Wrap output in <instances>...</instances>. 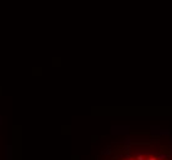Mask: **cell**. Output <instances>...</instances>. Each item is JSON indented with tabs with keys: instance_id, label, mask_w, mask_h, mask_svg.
Returning <instances> with one entry per match:
<instances>
[{
	"instance_id": "cell-1",
	"label": "cell",
	"mask_w": 172,
	"mask_h": 160,
	"mask_svg": "<svg viewBox=\"0 0 172 160\" xmlns=\"http://www.w3.org/2000/svg\"><path fill=\"white\" fill-rule=\"evenodd\" d=\"M160 129H161V128H160L159 126H150V133L152 135H159Z\"/></svg>"
},
{
	"instance_id": "cell-2",
	"label": "cell",
	"mask_w": 172,
	"mask_h": 160,
	"mask_svg": "<svg viewBox=\"0 0 172 160\" xmlns=\"http://www.w3.org/2000/svg\"><path fill=\"white\" fill-rule=\"evenodd\" d=\"M156 159L157 160H167V153H163V151H160L156 154Z\"/></svg>"
},
{
	"instance_id": "cell-3",
	"label": "cell",
	"mask_w": 172,
	"mask_h": 160,
	"mask_svg": "<svg viewBox=\"0 0 172 160\" xmlns=\"http://www.w3.org/2000/svg\"><path fill=\"white\" fill-rule=\"evenodd\" d=\"M159 135H161V137H170V135H171V131H170V129H160Z\"/></svg>"
},
{
	"instance_id": "cell-4",
	"label": "cell",
	"mask_w": 172,
	"mask_h": 160,
	"mask_svg": "<svg viewBox=\"0 0 172 160\" xmlns=\"http://www.w3.org/2000/svg\"><path fill=\"white\" fill-rule=\"evenodd\" d=\"M124 144H125V145H132V144H133V142H132V138L127 137V138L124 139Z\"/></svg>"
},
{
	"instance_id": "cell-5",
	"label": "cell",
	"mask_w": 172,
	"mask_h": 160,
	"mask_svg": "<svg viewBox=\"0 0 172 160\" xmlns=\"http://www.w3.org/2000/svg\"><path fill=\"white\" fill-rule=\"evenodd\" d=\"M103 154H104V155H109V154H111V149H109V148H107V149L103 151Z\"/></svg>"
},
{
	"instance_id": "cell-6",
	"label": "cell",
	"mask_w": 172,
	"mask_h": 160,
	"mask_svg": "<svg viewBox=\"0 0 172 160\" xmlns=\"http://www.w3.org/2000/svg\"><path fill=\"white\" fill-rule=\"evenodd\" d=\"M168 151H172V144L168 145Z\"/></svg>"
},
{
	"instance_id": "cell-7",
	"label": "cell",
	"mask_w": 172,
	"mask_h": 160,
	"mask_svg": "<svg viewBox=\"0 0 172 160\" xmlns=\"http://www.w3.org/2000/svg\"><path fill=\"white\" fill-rule=\"evenodd\" d=\"M168 143L172 144V135H170V140H168Z\"/></svg>"
},
{
	"instance_id": "cell-8",
	"label": "cell",
	"mask_w": 172,
	"mask_h": 160,
	"mask_svg": "<svg viewBox=\"0 0 172 160\" xmlns=\"http://www.w3.org/2000/svg\"><path fill=\"white\" fill-rule=\"evenodd\" d=\"M125 160H134V159H133V158H130V159H125Z\"/></svg>"
}]
</instances>
